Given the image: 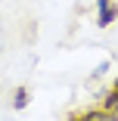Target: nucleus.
Masks as SVG:
<instances>
[{
	"label": "nucleus",
	"instance_id": "nucleus-1",
	"mask_svg": "<svg viewBox=\"0 0 118 121\" xmlns=\"http://www.w3.org/2000/svg\"><path fill=\"white\" fill-rule=\"evenodd\" d=\"M96 16H100V25H112L115 22V6L109 3V0H96Z\"/></svg>",
	"mask_w": 118,
	"mask_h": 121
},
{
	"label": "nucleus",
	"instance_id": "nucleus-2",
	"mask_svg": "<svg viewBox=\"0 0 118 121\" xmlns=\"http://www.w3.org/2000/svg\"><path fill=\"white\" fill-rule=\"evenodd\" d=\"M84 121H118V115H109V112H90V115H84Z\"/></svg>",
	"mask_w": 118,
	"mask_h": 121
},
{
	"label": "nucleus",
	"instance_id": "nucleus-3",
	"mask_svg": "<svg viewBox=\"0 0 118 121\" xmlns=\"http://www.w3.org/2000/svg\"><path fill=\"white\" fill-rule=\"evenodd\" d=\"M25 103H28V90L19 87V90H16V109H25Z\"/></svg>",
	"mask_w": 118,
	"mask_h": 121
},
{
	"label": "nucleus",
	"instance_id": "nucleus-4",
	"mask_svg": "<svg viewBox=\"0 0 118 121\" xmlns=\"http://www.w3.org/2000/svg\"><path fill=\"white\" fill-rule=\"evenodd\" d=\"M106 71H109V62H100V65H96V71H93V75H106Z\"/></svg>",
	"mask_w": 118,
	"mask_h": 121
},
{
	"label": "nucleus",
	"instance_id": "nucleus-5",
	"mask_svg": "<svg viewBox=\"0 0 118 121\" xmlns=\"http://www.w3.org/2000/svg\"><path fill=\"white\" fill-rule=\"evenodd\" d=\"M112 109H115V115H118V103H115V106H112Z\"/></svg>",
	"mask_w": 118,
	"mask_h": 121
},
{
	"label": "nucleus",
	"instance_id": "nucleus-6",
	"mask_svg": "<svg viewBox=\"0 0 118 121\" xmlns=\"http://www.w3.org/2000/svg\"><path fill=\"white\" fill-rule=\"evenodd\" d=\"M115 93H118V81H115Z\"/></svg>",
	"mask_w": 118,
	"mask_h": 121
},
{
	"label": "nucleus",
	"instance_id": "nucleus-7",
	"mask_svg": "<svg viewBox=\"0 0 118 121\" xmlns=\"http://www.w3.org/2000/svg\"><path fill=\"white\" fill-rule=\"evenodd\" d=\"M72 121H78V118H72Z\"/></svg>",
	"mask_w": 118,
	"mask_h": 121
}]
</instances>
